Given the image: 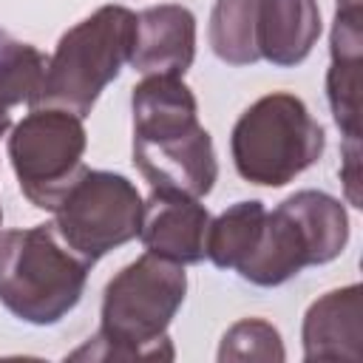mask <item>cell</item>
<instances>
[{
	"mask_svg": "<svg viewBox=\"0 0 363 363\" xmlns=\"http://www.w3.org/2000/svg\"><path fill=\"white\" fill-rule=\"evenodd\" d=\"M187 295L182 264L145 252L122 267L102 292L99 329L71 360H173L167 326Z\"/></svg>",
	"mask_w": 363,
	"mask_h": 363,
	"instance_id": "2",
	"label": "cell"
},
{
	"mask_svg": "<svg viewBox=\"0 0 363 363\" xmlns=\"http://www.w3.org/2000/svg\"><path fill=\"white\" fill-rule=\"evenodd\" d=\"M306 267H318L315 247L298 216L281 201L272 213L267 210L255 244L235 272L255 286H278Z\"/></svg>",
	"mask_w": 363,
	"mask_h": 363,
	"instance_id": "9",
	"label": "cell"
},
{
	"mask_svg": "<svg viewBox=\"0 0 363 363\" xmlns=\"http://www.w3.org/2000/svg\"><path fill=\"white\" fill-rule=\"evenodd\" d=\"M360 315H363L360 284L329 289L318 301H312L301 326L303 360H357Z\"/></svg>",
	"mask_w": 363,
	"mask_h": 363,
	"instance_id": "11",
	"label": "cell"
},
{
	"mask_svg": "<svg viewBox=\"0 0 363 363\" xmlns=\"http://www.w3.org/2000/svg\"><path fill=\"white\" fill-rule=\"evenodd\" d=\"M264 216H267V207L261 201L250 199V201H235L221 216L210 218L207 258L218 269H235L252 250Z\"/></svg>",
	"mask_w": 363,
	"mask_h": 363,
	"instance_id": "15",
	"label": "cell"
},
{
	"mask_svg": "<svg viewBox=\"0 0 363 363\" xmlns=\"http://www.w3.org/2000/svg\"><path fill=\"white\" fill-rule=\"evenodd\" d=\"M14 43H17V40H14V37H9V34L0 28V62H3V57L11 51V45H14Z\"/></svg>",
	"mask_w": 363,
	"mask_h": 363,
	"instance_id": "18",
	"label": "cell"
},
{
	"mask_svg": "<svg viewBox=\"0 0 363 363\" xmlns=\"http://www.w3.org/2000/svg\"><path fill=\"white\" fill-rule=\"evenodd\" d=\"M320 28L318 0H261L258 54L278 68L301 65L312 54Z\"/></svg>",
	"mask_w": 363,
	"mask_h": 363,
	"instance_id": "12",
	"label": "cell"
},
{
	"mask_svg": "<svg viewBox=\"0 0 363 363\" xmlns=\"http://www.w3.org/2000/svg\"><path fill=\"white\" fill-rule=\"evenodd\" d=\"M258 6L261 0H216L207 40L213 54L227 65H252L258 54Z\"/></svg>",
	"mask_w": 363,
	"mask_h": 363,
	"instance_id": "13",
	"label": "cell"
},
{
	"mask_svg": "<svg viewBox=\"0 0 363 363\" xmlns=\"http://www.w3.org/2000/svg\"><path fill=\"white\" fill-rule=\"evenodd\" d=\"M360 62L332 60L326 71V96L343 142H360Z\"/></svg>",
	"mask_w": 363,
	"mask_h": 363,
	"instance_id": "17",
	"label": "cell"
},
{
	"mask_svg": "<svg viewBox=\"0 0 363 363\" xmlns=\"http://www.w3.org/2000/svg\"><path fill=\"white\" fill-rule=\"evenodd\" d=\"M133 164L153 190L204 199L218 162L213 136L199 122V102L182 77L147 74L130 91Z\"/></svg>",
	"mask_w": 363,
	"mask_h": 363,
	"instance_id": "1",
	"label": "cell"
},
{
	"mask_svg": "<svg viewBox=\"0 0 363 363\" xmlns=\"http://www.w3.org/2000/svg\"><path fill=\"white\" fill-rule=\"evenodd\" d=\"M142 207L145 199L128 176L85 167L51 213L65 247L94 267L108 252L139 238Z\"/></svg>",
	"mask_w": 363,
	"mask_h": 363,
	"instance_id": "6",
	"label": "cell"
},
{
	"mask_svg": "<svg viewBox=\"0 0 363 363\" xmlns=\"http://www.w3.org/2000/svg\"><path fill=\"white\" fill-rule=\"evenodd\" d=\"M286 357L281 332L264 320V318H244L235 320L218 346V360L233 363V360H267V363H281Z\"/></svg>",
	"mask_w": 363,
	"mask_h": 363,
	"instance_id": "16",
	"label": "cell"
},
{
	"mask_svg": "<svg viewBox=\"0 0 363 363\" xmlns=\"http://www.w3.org/2000/svg\"><path fill=\"white\" fill-rule=\"evenodd\" d=\"M196 57V17L187 6L162 3L136 14L130 65L139 74L184 77Z\"/></svg>",
	"mask_w": 363,
	"mask_h": 363,
	"instance_id": "10",
	"label": "cell"
},
{
	"mask_svg": "<svg viewBox=\"0 0 363 363\" xmlns=\"http://www.w3.org/2000/svg\"><path fill=\"white\" fill-rule=\"evenodd\" d=\"M11 128V116H9V108H0V136H6Z\"/></svg>",
	"mask_w": 363,
	"mask_h": 363,
	"instance_id": "19",
	"label": "cell"
},
{
	"mask_svg": "<svg viewBox=\"0 0 363 363\" xmlns=\"http://www.w3.org/2000/svg\"><path fill=\"white\" fill-rule=\"evenodd\" d=\"M284 204L301 218L306 235L312 238L318 267L335 261L349 244V213L340 199L323 190H298L284 199Z\"/></svg>",
	"mask_w": 363,
	"mask_h": 363,
	"instance_id": "14",
	"label": "cell"
},
{
	"mask_svg": "<svg viewBox=\"0 0 363 363\" xmlns=\"http://www.w3.org/2000/svg\"><path fill=\"white\" fill-rule=\"evenodd\" d=\"M0 227H3V207H0Z\"/></svg>",
	"mask_w": 363,
	"mask_h": 363,
	"instance_id": "20",
	"label": "cell"
},
{
	"mask_svg": "<svg viewBox=\"0 0 363 363\" xmlns=\"http://www.w3.org/2000/svg\"><path fill=\"white\" fill-rule=\"evenodd\" d=\"M88 269L54 224L0 233V303L26 323H60L82 301Z\"/></svg>",
	"mask_w": 363,
	"mask_h": 363,
	"instance_id": "3",
	"label": "cell"
},
{
	"mask_svg": "<svg viewBox=\"0 0 363 363\" xmlns=\"http://www.w3.org/2000/svg\"><path fill=\"white\" fill-rule=\"evenodd\" d=\"M133 40L136 14L125 6H99L60 37L31 108H60L85 119L99 94L130 62Z\"/></svg>",
	"mask_w": 363,
	"mask_h": 363,
	"instance_id": "4",
	"label": "cell"
},
{
	"mask_svg": "<svg viewBox=\"0 0 363 363\" xmlns=\"http://www.w3.org/2000/svg\"><path fill=\"white\" fill-rule=\"evenodd\" d=\"M210 213L201 199L184 193L153 190L142 207L139 241L147 252L176 261L182 267L207 258Z\"/></svg>",
	"mask_w": 363,
	"mask_h": 363,
	"instance_id": "8",
	"label": "cell"
},
{
	"mask_svg": "<svg viewBox=\"0 0 363 363\" xmlns=\"http://www.w3.org/2000/svg\"><path fill=\"white\" fill-rule=\"evenodd\" d=\"M326 147L320 122L301 96L272 91L258 96L233 125L230 153L238 176L258 187H284L312 167Z\"/></svg>",
	"mask_w": 363,
	"mask_h": 363,
	"instance_id": "5",
	"label": "cell"
},
{
	"mask_svg": "<svg viewBox=\"0 0 363 363\" xmlns=\"http://www.w3.org/2000/svg\"><path fill=\"white\" fill-rule=\"evenodd\" d=\"M85 147L88 133L79 116L45 105L31 108L9 136V159L20 193L37 210H54L85 170Z\"/></svg>",
	"mask_w": 363,
	"mask_h": 363,
	"instance_id": "7",
	"label": "cell"
}]
</instances>
